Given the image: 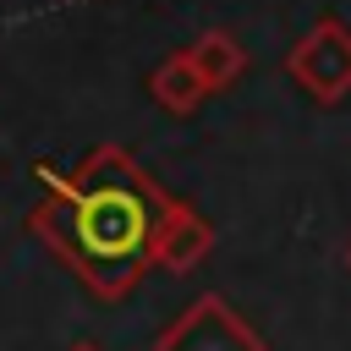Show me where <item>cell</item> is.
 <instances>
[{"label": "cell", "instance_id": "6da1fadb", "mask_svg": "<svg viewBox=\"0 0 351 351\" xmlns=\"http://www.w3.org/2000/svg\"><path fill=\"white\" fill-rule=\"evenodd\" d=\"M44 181L49 192L27 214L33 236L99 302H121L154 269V230L170 208V192L121 143H99L77 170Z\"/></svg>", "mask_w": 351, "mask_h": 351}, {"label": "cell", "instance_id": "7a4b0ae2", "mask_svg": "<svg viewBox=\"0 0 351 351\" xmlns=\"http://www.w3.org/2000/svg\"><path fill=\"white\" fill-rule=\"evenodd\" d=\"M154 351H269V346L219 291H203L154 335Z\"/></svg>", "mask_w": 351, "mask_h": 351}, {"label": "cell", "instance_id": "3957f363", "mask_svg": "<svg viewBox=\"0 0 351 351\" xmlns=\"http://www.w3.org/2000/svg\"><path fill=\"white\" fill-rule=\"evenodd\" d=\"M291 82H302L318 104H340L351 93V27L340 16H318L285 55Z\"/></svg>", "mask_w": 351, "mask_h": 351}, {"label": "cell", "instance_id": "277c9868", "mask_svg": "<svg viewBox=\"0 0 351 351\" xmlns=\"http://www.w3.org/2000/svg\"><path fill=\"white\" fill-rule=\"evenodd\" d=\"M208 252H214V225H208L192 203L170 197V208H165V219H159V230H154V269H165V274H192Z\"/></svg>", "mask_w": 351, "mask_h": 351}, {"label": "cell", "instance_id": "5b68a950", "mask_svg": "<svg viewBox=\"0 0 351 351\" xmlns=\"http://www.w3.org/2000/svg\"><path fill=\"white\" fill-rule=\"evenodd\" d=\"M148 93H154L159 110H170V115H192V110L208 99V82H203V71L192 66V55L176 49V55H165V60L148 71Z\"/></svg>", "mask_w": 351, "mask_h": 351}, {"label": "cell", "instance_id": "8992f818", "mask_svg": "<svg viewBox=\"0 0 351 351\" xmlns=\"http://www.w3.org/2000/svg\"><path fill=\"white\" fill-rule=\"evenodd\" d=\"M186 55H192V66L203 71L208 93L230 88V82L247 71V49H241V38H236V33H225V27H208V33H197V38L186 44Z\"/></svg>", "mask_w": 351, "mask_h": 351}, {"label": "cell", "instance_id": "52a82bcc", "mask_svg": "<svg viewBox=\"0 0 351 351\" xmlns=\"http://www.w3.org/2000/svg\"><path fill=\"white\" fill-rule=\"evenodd\" d=\"M71 351H99V346H93V340H77V346H71Z\"/></svg>", "mask_w": 351, "mask_h": 351}, {"label": "cell", "instance_id": "ba28073f", "mask_svg": "<svg viewBox=\"0 0 351 351\" xmlns=\"http://www.w3.org/2000/svg\"><path fill=\"white\" fill-rule=\"evenodd\" d=\"M346 263H351V247H346Z\"/></svg>", "mask_w": 351, "mask_h": 351}]
</instances>
